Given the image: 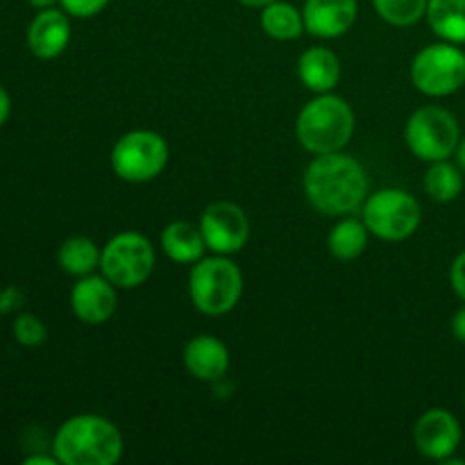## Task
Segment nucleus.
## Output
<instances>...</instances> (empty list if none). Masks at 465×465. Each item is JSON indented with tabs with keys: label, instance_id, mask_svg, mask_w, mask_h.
Masks as SVG:
<instances>
[{
	"label": "nucleus",
	"instance_id": "1",
	"mask_svg": "<svg viewBox=\"0 0 465 465\" xmlns=\"http://www.w3.org/2000/svg\"><path fill=\"white\" fill-rule=\"evenodd\" d=\"M304 193L313 209L327 216H345L366 203L368 177L354 157L339 153L316 154L304 171Z\"/></svg>",
	"mask_w": 465,
	"mask_h": 465
},
{
	"label": "nucleus",
	"instance_id": "2",
	"mask_svg": "<svg viewBox=\"0 0 465 465\" xmlns=\"http://www.w3.org/2000/svg\"><path fill=\"white\" fill-rule=\"evenodd\" d=\"M53 452L64 465H114L123 454V436L107 418L73 416L54 434Z\"/></svg>",
	"mask_w": 465,
	"mask_h": 465
},
{
	"label": "nucleus",
	"instance_id": "3",
	"mask_svg": "<svg viewBox=\"0 0 465 465\" xmlns=\"http://www.w3.org/2000/svg\"><path fill=\"white\" fill-rule=\"evenodd\" d=\"M298 141L307 153H339L350 143L354 132L352 107L343 98L321 94L307 103L295 123Z\"/></svg>",
	"mask_w": 465,
	"mask_h": 465
},
{
	"label": "nucleus",
	"instance_id": "4",
	"mask_svg": "<svg viewBox=\"0 0 465 465\" xmlns=\"http://www.w3.org/2000/svg\"><path fill=\"white\" fill-rule=\"evenodd\" d=\"M243 293V275L239 266L225 257L200 259L191 268L189 295L193 307L204 316H223L239 304Z\"/></svg>",
	"mask_w": 465,
	"mask_h": 465
},
{
	"label": "nucleus",
	"instance_id": "5",
	"mask_svg": "<svg viewBox=\"0 0 465 465\" xmlns=\"http://www.w3.org/2000/svg\"><path fill=\"white\" fill-rule=\"evenodd\" d=\"M154 268V248L139 232H121L100 252V271L118 289H136Z\"/></svg>",
	"mask_w": 465,
	"mask_h": 465
},
{
	"label": "nucleus",
	"instance_id": "6",
	"mask_svg": "<svg viewBox=\"0 0 465 465\" xmlns=\"http://www.w3.org/2000/svg\"><path fill=\"white\" fill-rule=\"evenodd\" d=\"M404 139H407L409 150L422 162H440L457 153L461 130H459L457 118L448 109L430 104L411 114Z\"/></svg>",
	"mask_w": 465,
	"mask_h": 465
},
{
	"label": "nucleus",
	"instance_id": "7",
	"mask_svg": "<svg viewBox=\"0 0 465 465\" xmlns=\"http://www.w3.org/2000/svg\"><path fill=\"white\" fill-rule=\"evenodd\" d=\"M411 82L431 98L457 94L465 84V53L450 41L427 45L413 57Z\"/></svg>",
	"mask_w": 465,
	"mask_h": 465
},
{
	"label": "nucleus",
	"instance_id": "8",
	"mask_svg": "<svg viewBox=\"0 0 465 465\" xmlns=\"http://www.w3.org/2000/svg\"><path fill=\"white\" fill-rule=\"evenodd\" d=\"M420 204L411 193L381 189L363 203V223L368 232L384 241H404L420 225Z\"/></svg>",
	"mask_w": 465,
	"mask_h": 465
},
{
	"label": "nucleus",
	"instance_id": "9",
	"mask_svg": "<svg viewBox=\"0 0 465 465\" xmlns=\"http://www.w3.org/2000/svg\"><path fill=\"white\" fill-rule=\"evenodd\" d=\"M168 145L162 134L134 130L123 134L112 150V168L125 182H150L166 168Z\"/></svg>",
	"mask_w": 465,
	"mask_h": 465
},
{
	"label": "nucleus",
	"instance_id": "10",
	"mask_svg": "<svg viewBox=\"0 0 465 465\" xmlns=\"http://www.w3.org/2000/svg\"><path fill=\"white\" fill-rule=\"evenodd\" d=\"M200 232L209 250L216 254H236L250 239V223L234 203H213L200 218Z\"/></svg>",
	"mask_w": 465,
	"mask_h": 465
},
{
	"label": "nucleus",
	"instance_id": "11",
	"mask_svg": "<svg viewBox=\"0 0 465 465\" xmlns=\"http://www.w3.org/2000/svg\"><path fill=\"white\" fill-rule=\"evenodd\" d=\"M413 440L422 457L448 461L461 443V427L457 418L445 409H430L418 418Z\"/></svg>",
	"mask_w": 465,
	"mask_h": 465
},
{
	"label": "nucleus",
	"instance_id": "12",
	"mask_svg": "<svg viewBox=\"0 0 465 465\" xmlns=\"http://www.w3.org/2000/svg\"><path fill=\"white\" fill-rule=\"evenodd\" d=\"M116 286L104 275L80 277L71 291V309L84 325H103L116 312Z\"/></svg>",
	"mask_w": 465,
	"mask_h": 465
},
{
	"label": "nucleus",
	"instance_id": "13",
	"mask_svg": "<svg viewBox=\"0 0 465 465\" xmlns=\"http://www.w3.org/2000/svg\"><path fill=\"white\" fill-rule=\"evenodd\" d=\"M357 0H307L302 9L304 27L321 39H336L354 25Z\"/></svg>",
	"mask_w": 465,
	"mask_h": 465
},
{
	"label": "nucleus",
	"instance_id": "14",
	"mask_svg": "<svg viewBox=\"0 0 465 465\" xmlns=\"http://www.w3.org/2000/svg\"><path fill=\"white\" fill-rule=\"evenodd\" d=\"M68 41H71L68 14L54 7L41 9L27 27V45H30L32 54H36L39 59L59 57L66 50Z\"/></svg>",
	"mask_w": 465,
	"mask_h": 465
},
{
	"label": "nucleus",
	"instance_id": "15",
	"mask_svg": "<svg viewBox=\"0 0 465 465\" xmlns=\"http://www.w3.org/2000/svg\"><path fill=\"white\" fill-rule=\"evenodd\" d=\"M184 366L195 380L218 381L230 368V352L216 336H195L184 348Z\"/></svg>",
	"mask_w": 465,
	"mask_h": 465
},
{
	"label": "nucleus",
	"instance_id": "16",
	"mask_svg": "<svg viewBox=\"0 0 465 465\" xmlns=\"http://www.w3.org/2000/svg\"><path fill=\"white\" fill-rule=\"evenodd\" d=\"M298 75L307 89L330 94L341 80V62L331 50L309 48L298 59Z\"/></svg>",
	"mask_w": 465,
	"mask_h": 465
},
{
	"label": "nucleus",
	"instance_id": "17",
	"mask_svg": "<svg viewBox=\"0 0 465 465\" xmlns=\"http://www.w3.org/2000/svg\"><path fill=\"white\" fill-rule=\"evenodd\" d=\"M162 250L175 263H195L203 259L207 243H204L200 225L195 227L193 223L175 221L162 232Z\"/></svg>",
	"mask_w": 465,
	"mask_h": 465
},
{
	"label": "nucleus",
	"instance_id": "18",
	"mask_svg": "<svg viewBox=\"0 0 465 465\" xmlns=\"http://www.w3.org/2000/svg\"><path fill=\"white\" fill-rule=\"evenodd\" d=\"M425 16L440 39L465 44V0H430Z\"/></svg>",
	"mask_w": 465,
	"mask_h": 465
},
{
	"label": "nucleus",
	"instance_id": "19",
	"mask_svg": "<svg viewBox=\"0 0 465 465\" xmlns=\"http://www.w3.org/2000/svg\"><path fill=\"white\" fill-rule=\"evenodd\" d=\"M262 30L277 41H293L307 27H304L302 12H298L293 5L277 0L262 9Z\"/></svg>",
	"mask_w": 465,
	"mask_h": 465
},
{
	"label": "nucleus",
	"instance_id": "20",
	"mask_svg": "<svg viewBox=\"0 0 465 465\" xmlns=\"http://www.w3.org/2000/svg\"><path fill=\"white\" fill-rule=\"evenodd\" d=\"M100 252L103 250H98V245L86 236H71L59 248V266L66 275H91L95 268H100Z\"/></svg>",
	"mask_w": 465,
	"mask_h": 465
},
{
	"label": "nucleus",
	"instance_id": "21",
	"mask_svg": "<svg viewBox=\"0 0 465 465\" xmlns=\"http://www.w3.org/2000/svg\"><path fill=\"white\" fill-rule=\"evenodd\" d=\"M368 245V227L357 218H343L336 223L334 230L330 232V250L341 262H352L361 257Z\"/></svg>",
	"mask_w": 465,
	"mask_h": 465
},
{
	"label": "nucleus",
	"instance_id": "22",
	"mask_svg": "<svg viewBox=\"0 0 465 465\" xmlns=\"http://www.w3.org/2000/svg\"><path fill=\"white\" fill-rule=\"evenodd\" d=\"M459 163H450L448 159H440V162H431L430 171L425 175V189L430 193L431 200L436 203H452L461 195L463 191V175Z\"/></svg>",
	"mask_w": 465,
	"mask_h": 465
},
{
	"label": "nucleus",
	"instance_id": "23",
	"mask_svg": "<svg viewBox=\"0 0 465 465\" xmlns=\"http://www.w3.org/2000/svg\"><path fill=\"white\" fill-rule=\"evenodd\" d=\"M427 3L430 0H372L375 12L386 23L398 27H409L420 21L427 14Z\"/></svg>",
	"mask_w": 465,
	"mask_h": 465
},
{
	"label": "nucleus",
	"instance_id": "24",
	"mask_svg": "<svg viewBox=\"0 0 465 465\" xmlns=\"http://www.w3.org/2000/svg\"><path fill=\"white\" fill-rule=\"evenodd\" d=\"M14 339L16 343L25 345V348H39L48 341V330L44 322L35 316V313H21L14 321Z\"/></svg>",
	"mask_w": 465,
	"mask_h": 465
},
{
	"label": "nucleus",
	"instance_id": "25",
	"mask_svg": "<svg viewBox=\"0 0 465 465\" xmlns=\"http://www.w3.org/2000/svg\"><path fill=\"white\" fill-rule=\"evenodd\" d=\"M62 9L75 18H91L103 12L109 0H59Z\"/></svg>",
	"mask_w": 465,
	"mask_h": 465
},
{
	"label": "nucleus",
	"instance_id": "26",
	"mask_svg": "<svg viewBox=\"0 0 465 465\" xmlns=\"http://www.w3.org/2000/svg\"><path fill=\"white\" fill-rule=\"evenodd\" d=\"M450 282H452L454 293L465 302V250L454 259L452 271H450Z\"/></svg>",
	"mask_w": 465,
	"mask_h": 465
},
{
	"label": "nucleus",
	"instance_id": "27",
	"mask_svg": "<svg viewBox=\"0 0 465 465\" xmlns=\"http://www.w3.org/2000/svg\"><path fill=\"white\" fill-rule=\"evenodd\" d=\"M23 302H25V295L16 286H9V289L0 291V313L16 312Z\"/></svg>",
	"mask_w": 465,
	"mask_h": 465
},
{
	"label": "nucleus",
	"instance_id": "28",
	"mask_svg": "<svg viewBox=\"0 0 465 465\" xmlns=\"http://www.w3.org/2000/svg\"><path fill=\"white\" fill-rule=\"evenodd\" d=\"M452 334H454V339L461 341V343H465V307H461L457 313H454V318H452Z\"/></svg>",
	"mask_w": 465,
	"mask_h": 465
},
{
	"label": "nucleus",
	"instance_id": "29",
	"mask_svg": "<svg viewBox=\"0 0 465 465\" xmlns=\"http://www.w3.org/2000/svg\"><path fill=\"white\" fill-rule=\"evenodd\" d=\"M9 112H12V98H9L7 91L0 86V127H3L5 121L9 118Z\"/></svg>",
	"mask_w": 465,
	"mask_h": 465
},
{
	"label": "nucleus",
	"instance_id": "30",
	"mask_svg": "<svg viewBox=\"0 0 465 465\" xmlns=\"http://www.w3.org/2000/svg\"><path fill=\"white\" fill-rule=\"evenodd\" d=\"M59 463L57 457H44V454H35V457H27L23 465H54Z\"/></svg>",
	"mask_w": 465,
	"mask_h": 465
},
{
	"label": "nucleus",
	"instance_id": "31",
	"mask_svg": "<svg viewBox=\"0 0 465 465\" xmlns=\"http://www.w3.org/2000/svg\"><path fill=\"white\" fill-rule=\"evenodd\" d=\"M457 163H459V168L465 173V139L459 141V145H457Z\"/></svg>",
	"mask_w": 465,
	"mask_h": 465
},
{
	"label": "nucleus",
	"instance_id": "32",
	"mask_svg": "<svg viewBox=\"0 0 465 465\" xmlns=\"http://www.w3.org/2000/svg\"><path fill=\"white\" fill-rule=\"evenodd\" d=\"M241 5H245V7H266V5L271 3H277V0H239Z\"/></svg>",
	"mask_w": 465,
	"mask_h": 465
},
{
	"label": "nucleus",
	"instance_id": "33",
	"mask_svg": "<svg viewBox=\"0 0 465 465\" xmlns=\"http://www.w3.org/2000/svg\"><path fill=\"white\" fill-rule=\"evenodd\" d=\"M27 3L36 9H48V7H54V3H59V0H27Z\"/></svg>",
	"mask_w": 465,
	"mask_h": 465
}]
</instances>
